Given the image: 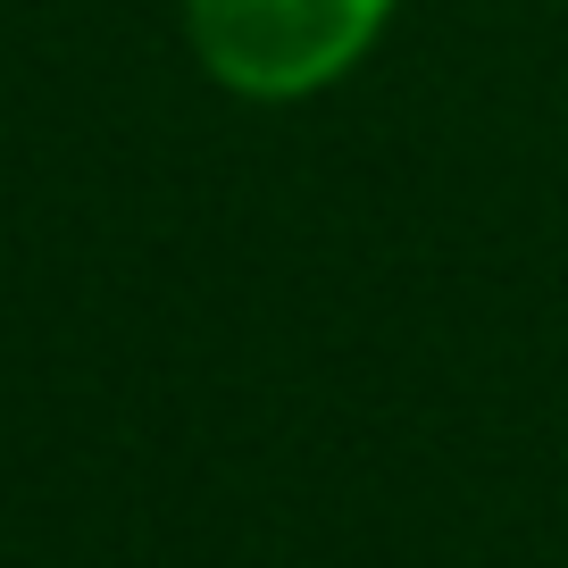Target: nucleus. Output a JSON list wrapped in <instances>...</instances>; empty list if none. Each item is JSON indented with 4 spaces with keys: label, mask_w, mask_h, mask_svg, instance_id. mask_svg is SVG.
<instances>
[{
    "label": "nucleus",
    "mask_w": 568,
    "mask_h": 568,
    "mask_svg": "<svg viewBox=\"0 0 568 568\" xmlns=\"http://www.w3.org/2000/svg\"><path fill=\"white\" fill-rule=\"evenodd\" d=\"M176 26L226 101L302 109L385 51L402 0H176Z\"/></svg>",
    "instance_id": "nucleus-1"
}]
</instances>
